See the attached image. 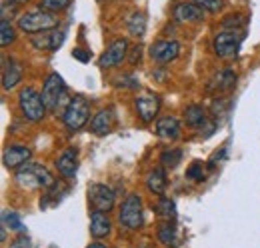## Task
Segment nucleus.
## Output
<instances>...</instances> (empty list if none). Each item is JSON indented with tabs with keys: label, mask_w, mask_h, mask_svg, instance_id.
Returning a JSON list of instances; mask_svg holds the SVG:
<instances>
[{
	"label": "nucleus",
	"mask_w": 260,
	"mask_h": 248,
	"mask_svg": "<svg viewBox=\"0 0 260 248\" xmlns=\"http://www.w3.org/2000/svg\"><path fill=\"white\" fill-rule=\"evenodd\" d=\"M14 180L20 188H26V190H40V188L46 190L56 182V178L52 176V172L46 166H42L38 162H30V160L16 170Z\"/></svg>",
	"instance_id": "f257e3e1"
},
{
	"label": "nucleus",
	"mask_w": 260,
	"mask_h": 248,
	"mask_svg": "<svg viewBox=\"0 0 260 248\" xmlns=\"http://www.w3.org/2000/svg\"><path fill=\"white\" fill-rule=\"evenodd\" d=\"M88 118H90V102L80 94L70 98V102L66 104L62 112V122L66 128L70 132H76L88 122Z\"/></svg>",
	"instance_id": "f03ea898"
},
{
	"label": "nucleus",
	"mask_w": 260,
	"mask_h": 248,
	"mask_svg": "<svg viewBox=\"0 0 260 248\" xmlns=\"http://www.w3.org/2000/svg\"><path fill=\"white\" fill-rule=\"evenodd\" d=\"M58 26V18L54 16V12H48V10H30L26 14H22L18 18V28L26 34H38V32H46L52 30Z\"/></svg>",
	"instance_id": "7ed1b4c3"
},
{
	"label": "nucleus",
	"mask_w": 260,
	"mask_h": 248,
	"mask_svg": "<svg viewBox=\"0 0 260 248\" xmlns=\"http://www.w3.org/2000/svg\"><path fill=\"white\" fill-rule=\"evenodd\" d=\"M18 108H20L22 116L30 122H40L48 110L42 100V94L36 92L32 86H26L18 92Z\"/></svg>",
	"instance_id": "20e7f679"
},
{
	"label": "nucleus",
	"mask_w": 260,
	"mask_h": 248,
	"mask_svg": "<svg viewBox=\"0 0 260 248\" xmlns=\"http://www.w3.org/2000/svg\"><path fill=\"white\" fill-rule=\"evenodd\" d=\"M42 100H44L46 108L52 112H56L62 104L70 102V100H66V84L58 72H50L46 76L44 86H42Z\"/></svg>",
	"instance_id": "39448f33"
},
{
	"label": "nucleus",
	"mask_w": 260,
	"mask_h": 248,
	"mask_svg": "<svg viewBox=\"0 0 260 248\" xmlns=\"http://www.w3.org/2000/svg\"><path fill=\"white\" fill-rule=\"evenodd\" d=\"M244 40V34L240 30H222L218 32L212 40V48H214V54L218 58H232L238 54L240 50V44Z\"/></svg>",
	"instance_id": "423d86ee"
},
{
	"label": "nucleus",
	"mask_w": 260,
	"mask_h": 248,
	"mask_svg": "<svg viewBox=\"0 0 260 248\" xmlns=\"http://www.w3.org/2000/svg\"><path fill=\"white\" fill-rule=\"evenodd\" d=\"M120 224L128 230H138L142 226V220H144V210H142V200L138 194H128L120 206Z\"/></svg>",
	"instance_id": "0eeeda50"
},
{
	"label": "nucleus",
	"mask_w": 260,
	"mask_h": 248,
	"mask_svg": "<svg viewBox=\"0 0 260 248\" xmlns=\"http://www.w3.org/2000/svg\"><path fill=\"white\" fill-rule=\"evenodd\" d=\"M88 200L94 206V210L110 212L116 202V194L110 186L106 184H90L88 186Z\"/></svg>",
	"instance_id": "6e6552de"
},
{
	"label": "nucleus",
	"mask_w": 260,
	"mask_h": 248,
	"mask_svg": "<svg viewBox=\"0 0 260 248\" xmlns=\"http://www.w3.org/2000/svg\"><path fill=\"white\" fill-rule=\"evenodd\" d=\"M128 40L126 38H118L114 42H110L106 46V50L100 54L98 58V66L100 68H112V66H118L120 62L126 58L128 54Z\"/></svg>",
	"instance_id": "1a4fd4ad"
},
{
	"label": "nucleus",
	"mask_w": 260,
	"mask_h": 248,
	"mask_svg": "<svg viewBox=\"0 0 260 248\" xmlns=\"http://www.w3.org/2000/svg\"><path fill=\"white\" fill-rule=\"evenodd\" d=\"M134 108H136V114L142 122H152L160 110V98L152 92L138 94L134 100Z\"/></svg>",
	"instance_id": "9d476101"
},
{
	"label": "nucleus",
	"mask_w": 260,
	"mask_h": 248,
	"mask_svg": "<svg viewBox=\"0 0 260 248\" xmlns=\"http://www.w3.org/2000/svg\"><path fill=\"white\" fill-rule=\"evenodd\" d=\"M150 58L160 64H166V62H172L174 58H178L180 54V44L176 40H158L150 46Z\"/></svg>",
	"instance_id": "9b49d317"
},
{
	"label": "nucleus",
	"mask_w": 260,
	"mask_h": 248,
	"mask_svg": "<svg viewBox=\"0 0 260 248\" xmlns=\"http://www.w3.org/2000/svg\"><path fill=\"white\" fill-rule=\"evenodd\" d=\"M32 156V150L28 146L22 144H10L8 148H4L2 152V162L6 168H20L22 164H26Z\"/></svg>",
	"instance_id": "f8f14e48"
},
{
	"label": "nucleus",
	"mask_w": 260,
	"mask_h": 248,
	"mask_svg": "<svg viewBox=\"0 0 260 248\" xmlns=\"http://www.w3.org/2000/svg\"><path fill=\"white\" fill-rule=\"evenodd\" d=\"M64 42V32L62 30H46L42 34H34L32 36V46L36 50H48L54 52L60 48V44Z\"/></svg>",
	"instance_id": "ddd939ff"
},
{
	"label": "nucleus",
	"mask_w": 260,
	"mask_h": 248,
	"mask_svg": "<svg viewBox=\"0 0 260 248\" xmlns=\"http://www.w3.org/2000/svg\"><path fill=\"white\" fill-rule=\"evenodd\" d=\"M22 64L14 58H4V66H2V88L4 90H12L18 86V82L22 80Z\"/></svg>",
	"instance_id": "4468645a"
},
{
	"label": "nucleus",
	"mask_w": 260,
	"mask_h": 248,
	"mask_svg": "<svg viewBox=\"0 0 260 248\" xmlns=\"http://www.w3.org/2000/svg\"><path fill=\"white\" fill-rule=\"evenodd\" d=\"M174 18L176 22H200L204 18V8L196 2H180L174 6Z\"/></svg>",
	"instance_id": "2eb2a0df"
},
{
	"label": "nucleus",
	"mask_w": 260,
	"mask_h": 248,
	"mask_svg": "<svg viewBox=\"0 0 260 248\" xmlns=\"http://www.w3.org/2000/svg\"><path fill=\"white\" fill-rule=\"evenodd\" d=\"M56 168L66 180H72L78 170V152L74 148H66L64 152L56 158Z\"/></svg>",
	"instance_id": "dca6fc26"
},
{
	"label": "nucleus",
	"mask_w": 260,
	"mask_h": 248,
	"mask_svg": "<svg viewBox=\"0 0 260 248\" xmlns=\"http://www.w3.org/2000/svg\"><path fill=\"white\" fill-rule=\"evenodd\" d=\"M154 130H156V134H158L160 138L174 140V138L180 136V122H178V118H174V116H164V118H160V120L156 122Z\"/></svg>",
	"instance_id": "f3484780"
},
{
	"label": "nucleus",
	"mask_w": 260,
	"mask_h": 248,
	"mask_svg": "<svg viewBox=\"0 0 260 248\" xmlns=\"http://www.w3.org/2000/svg\"><path fill=\"white\" fill-rule=\"evenodd\" d=\"M112 124H114L112 110L110 108H104V110H100V112H96L92 116V120H90V132H94V134H108L110 128H112Z\"/></svg>",
	"instance_id": "a211bd4d"
},
{
	"label": "nucleus",
	"mask_w": 260,
	"mask_h": 248,
	"mask_svg": "<svg viewBox=\"0 0 260 248\" xmlns=\"http://www.w3.org/2000/svg\"><path fill=\"white\" fill-rule=\"evenodd\" d=\"M110 218H108V212H100V210H94L92 216H90V234L94 238H104L110 234Z\"/></svg>",
	"instance_id": "6ab92c4d"
},
{
	"label": "nucleus",
	"mask_w": 260,
	"mask_h": 248,
	"mask_svg": "<svg viewBox=\"0 0 260 248\" xmlns=\"http://www.w3.org/2000/svg\"><path fill=\"white\" fill-rule=\"evenodd\" d=\"M146 188H148L152 194H158V196L164 194V190H166V172H164L162 166L152 168V170L146 174Z\"/></svg>",
	"instance_id": "aec40b11"
},
{
	"label": "nucleus",
	"mask_w": 260,
	"mask_h": 248,
	"mask_svg": "<svg viewBox=\"0 0 260 248\" xmlns=\"http://www.w3.org/2000/svg\"><path fill=\"white\" fill-rule=\"evenodd\" d=\"M184 118H186V124L192 126V128H202L204 124L208 122V114H206L204 106H200V104H190V106H186Z\"/></svg>",
	"instance_id": "412c9836"
},
{
	"label": "nucleus",
	"mask_w": 260,
	"mask_h": 248,
	"mask_svg": "<svg viewBox=\"0 0 260 248\" xmlns=\"http://www.w3.org/2000/svg\"><path fill=\"white\" fill-rule=\"evenodd\" d=\"M234 84H236V72H232V70H220V72L212 78L210 88H214V90H218V92H228V90L234 88Z\"/></svg>",
	"instance_id": "4be33fe9"
},
{
	"label": "nucleus",
	"mask_w": 260,
	"mask_h": 248,
	"mask_svg": "<svg viewBox=\"0 0 260 248\" xmlns=\"http://www.w3.org/2000/svg\"><path fill=\"white\" fill-rule=\"evenodd\" d=\"M158 240L166 244V246H178V230H176V224L166 220L164 224H160L158 228Z\"/></svg>",
	"instance_id": "5701e85b"
},
{
	"label": "nucleus",
	"mask_w": 260,
	"mask_h": 248,
	"mask_svg": "<svg viewBox=\"0 0 260 248\" xmlns=\"http://www.w3.org/2000/svg\"><path fill=\"white\" fill-rule=\"evenodd\" d=\"M126 28L132 36L136 38H142L144 32H146V16L142 12H132L128 18H126Z\"/></svg>",
	"instance_id": "b1692460"
},
{
	"label": "nucleus",
	"mask_w": 260,
	"mask_h": 248,
	"mask_svg": "<svg viewBox=\"0 0 260 248\" xmlns=\"http://www.w3.org/2000/svg\"><path fill=\"white\" fill-rule=\"evenodd\" d=\"M156 212H158V216L164 218V220H174V218H176V206H174V202H172L170 198L160 196L158 202H156Z\"/></svg>",
	"instance_id": "393cba45"
},
{
	"label": "nucleus",
	"mask_w": 260,
	"mask_h": 248,
	"mask_svg": "<svg viewBox=\"0 0 260 248\" xmlns=\"http://www.w3.org/2000/svg\"><path fill=\"white\" fill-rule=\"evenodd\" d=\"M2 224L10 230H16V232H22L24 230V224L20 216L14 212V210H2Z\"/></svg>",
	"instance_id": "a878e982"
},
{
	"label": "nucleus",
	"mask_w": 260,
	"mask_h": 248,
	"mask_svg": "<svg viewBox=\"0 0 260 248\" xmlns=\"http://www.w3.org/2000/svg\"><path fill=\"white\" fill-rule=\"evenodd\" d=\"M160 162H162L164 168H176L178 162H182V150H178V148L164 150L160 154Z\"/></svg>",
	"instance_id": "bb28decb"
},
{
	"label": "nucleus",
	"mask_w": 260,
	"mask_h": 248,
	"mask_svg": "<svg viewBox=\"0 0 260 248\" xmlns=\"http://www.w3.org/2000/svg\"><path fill=\"white\" fill-rule=\"evenodd\" d=\"M0 32H2V36H0V44L2 46H8V44H12L14 40H16V30H14V26L8 22V20H0Z\"/></svg>",
	"instance_id": "cd10ccee"
},
{
	"label": "nucleus",
	"mask_w": 260,
	"mask_h": 248,
	"mask_svg": "<svg viewBox=\"0 0 260 248\" xmlns=\"http://www.w3.org/2000/svg\"><path fill=\"white\" fill-rule=\"evenodd\" d=\"M70 2L72 0H40L38 2V8H42V10H48V12H60V10H64L70 6Z\"/></svg>",
	"instance_id": "c85d7f7f"
},
{
	"label": "nucleus",
	"mask_w": 260,
	"mask_h": 248,
	"mask_svg": "<svg viewBox=\"0 0 260 248\" xmlns=\"http://www.w3.org/2000/svg\"><path fill=\"white\" fill-rule=\"evenodd\" d=\"M222 26L226 30H238V28H244V18L242 16H226V20L222 22Z\"/></svg>",
	"instance_id": "c756f323"
},
{
	"label": "nucleus",
	"mask_w": 260,
	"mask_h": 248,
	"mask_svg": "<svg viewBox=\"0 0 260 248\" xmlns=\"http://www.w3.org/2000/svg\"><path fill=\"white\" fill-rule=\"evenodd\" d=\"M186 176L190 178V180H196V182H200V180H204V170H202V164L200 162H194L188 170H186Z\"/></svg>",
	"instance_id": "7c9ffc66"
},
{
	"label": "nucleus",
	"mask_w": 260,
	"mask_h": 248,
	"mask_svg": "<svg viewBox=\"0 0 260 248\" xmlns=\"http://www.w3.org/2000/svg\"><path fill=\"white\" fill-rule=\"evenodd\" d=\"M194 2L200 8L208 10V12H216V10L222 8V0H194Z\"/></svg>",
	"instance_id": "2f4dec72"
},
{
	"label": "nucleus",
	"mask_w": 260,
	"mask_h": 248,
	"mask_svg": "<svg viewBox=\"0 0 260 248\" xmlns=\"http://www.w3.org/2000/svg\"><path fill=\"white\" fill-rule=\"evenodd\" d=\"M138 78L136 76H122L118 78V84L116 86H122V88H138Z\"/></svg>",
	"instance_id": "473e14b6"
},
{
	"label": "nucleus",
	"mask_w": 260,
	"mask_h": 248,
	"mask_svg": "<svg viewBox=\"0 0 260 248\" xmlns=\"http://www.w3.org/2000/svg\"><path fill=\"white\" fill-rule=\"evenodd\" d=\"M72 56L80 62L90 60V52H86V50H82V48H74V50H72Z\"/></svg>",
	"instance_id": "72a5a7b5"
},
{
	"label": "nucleus",
	"mask_w": 260,
	"mask_h": 248,
	"mask_svg": "<svg viewBox=\"0 0 260 248\" xmlns=\"http://www.w3.org/2000/svg\"><path fill=\"white\" fill-rule=\"evenodd\" d=\"M10 248H32V244H30V240H28L26 236H20V238H16V240L10 244Z\"/></svg>",
	"instance_id": "f704fd0d"
},
{
	"label": "nucleus",
	"mask_w": 260,
	"mask_h": 248,
	"mask_svg": "<svg viewBox=\"0 0 260 248\" xmlns=\"http://www.w3.org/2000/svg\"><path fill=\"white\" fill-rule=\"evenodd\" d=\"M140 56H142V48L140 46H134L130 50V64H136V62L140 60Z\"/></svg>",
	"instance_id": "c9c22d12"
},
{
	"label": "nucleus",
	"mask_w": 260,
	"mask_h": 248,
	"mask_svg": "<svg viewBox=\"0 0 260 248\" xmlns=\"http://www.w3.org/2000/svg\"><path fill=\"white\" fill-rule=\"evenodd\" d=\"M0 240H2V242L6 240V226H4V224H2V228H0Z\"/></svg>",
	"instance_id": "e433bc0d"
},
{
	"label": "nucleus",
	"mask_w": 260,
	"mask_h": 248,
	"mask_svg": "<svg viewBox=\"0 0 260 248\" xmlns=\"http://www.w3.org/2000/svg\"><path fill=\"white\" fill-rule=\"evenodd\" d=\"M8 4H14V6H18V4H26L28 0H6Z\"/></svg>",
	"instance_id": "4c0bfd02"
},
{
	"label": "nucleus",
	"mask_w": 260,
	"mask_h": 248,
	"mask_svg": "<svg viewBox=\"0 0 260 248\" xmlns=\"http://www.w3.org/2000/svg\"><path fill=\"white\" fill-rule=\"evenodd\" d=\"M86 248H106L104 244H100V242H94V244H90V246H86Z\"/></svg>",
	"instance_id": "58836bf2"
}]
</instances>
